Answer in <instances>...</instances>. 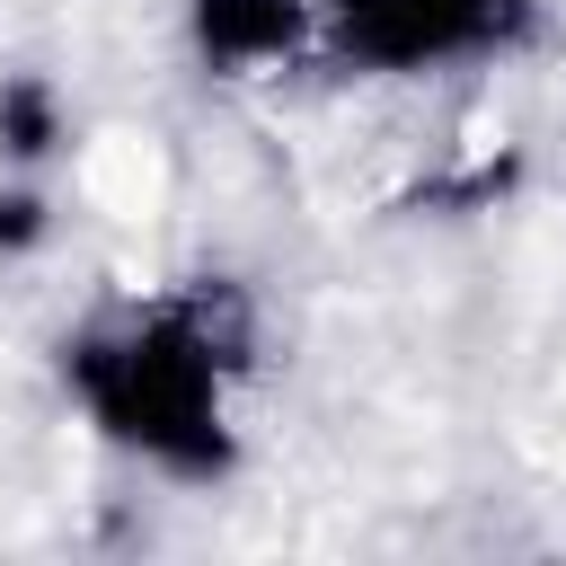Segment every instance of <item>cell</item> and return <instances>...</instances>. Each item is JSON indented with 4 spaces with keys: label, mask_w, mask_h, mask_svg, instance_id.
Masks as SVG:
<instances>
[{
    "label": "cell",
    "mask_w": 566,
    "mask_h": 566,
    "mask_svg": "<svg viewBox=\"0 0 566 566\" xmlns=\"http://www.w3.org/2000/svg\"><path fill=\"white\" fill-rule=\"evenodd\" d=\"M522 35V0H318V44L363 80L478 71Z\"/></svg>",
    "instance_id": "cell-1"
},
{
    "label": "cell",
    "mask_w": 566,
    "mask_h": 566,
    "mask_svg": "<svg viewBox=\"0 0 566 566\" xmlns=\"http://www.w3.org/2000/svg\"><path fill=\"white\" fill-rule=\"evenodd\" d=\"M177 27L212 80H265L318 44V0H186Z\"/></svg>",
    "instance_id": "cell-2"
},
{
    "label": "cell",
    "mask_w": 566,
    "mask_h": 566,
    "mask_svg": "<svg viewBox=\"0 0 566 566\" xmlns=\"http://www.w3.org/2000/svg\"><path fill=\"white\" fill-rule=\"evenodd\" d=\"M62 142H71L62 80H44V71H0V168H27V177H44Z\"/></svg>",
    "instance_id": "cell-3"
}]
</instances>
